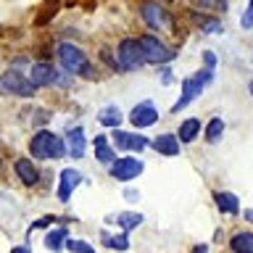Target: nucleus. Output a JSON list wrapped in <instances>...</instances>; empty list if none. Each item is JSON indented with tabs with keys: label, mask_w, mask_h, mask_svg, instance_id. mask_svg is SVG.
Segmentation results:
<instances>
[{
	"label": "nucleus",
	"mask_w": 253,
	"mask_h": 253,
	"mask_svg": "<svg viewBox=\"0 0 253 253\" xmlns=\"http://www.w3.org/2000/svg\"><path fill=\"white\" fill-rule=\"evenodd\" d=\"M142 169H145V164H142L140 158L124 156V158H116V161L108 166V174H111L114 179H119V182H129V179H134V177H140Z\"/></svg>",
	"instance_id": "6e6552de"
},
{
	"label": "nucleus",
	"mask_w": 253,
	"mask_h": 253,
	"mask_svg": "<svg viewBox=\"0 0 253 253\" xmlns=\"http://www.w3.org/2000/svg\"><path fill=\"white\" fill-rule=\"evenodd\" d=\"M245 219H248V221H253V209H251V211H245Z\"/></svg>",
	"instance_id": "f704fd0d"
},
{
	"label": "nucleus",
	"mask_w": 253,
	"mask_h": 253,
	"mask_svg": "<svg viewBox=\"0 0 253 253\" xmlns=\"http://www.w3.org/2000/svg\"><path fill=\"white\" fill-rule=\"evenodd\" d=\"M114 145L124 153H140V150L150 148V140L142 132H126V129H114Z\"/></svg>",
	"instance_id": "1a4fd4ad"
},
{
	"label": "nucleus",
	"mask_w": 253,
	"mask_h": 253,
	"mask_svg": "<svg viewBox=\"0 0 253 253\" xmlns=\"http://www.w3.org/2000/svg\"><path fill=\"white\" fill-rule=\"evenodd\" d=\"M55 55H58L61 69H66L69 74L74 77H95L90 69V61H87V53L74 42H61L55 47Z\"/></svg>",
	"instance_id": "7ed1b4c3"
},
{
	"label": "nucleus",
	"mask_w": 253,
	"mask_h": 253,
	"mask_svg": "<svg viewBox=\"0 0 253 253\" xmlns=\"http://www.w3.org/2000/svg\"><path fill=\"white\" fill-rule=\"evenodd\" d=\"M150 148H153L156 153H161V156H169V158H174V156H179L182 142H179L177 134H171V132H161L158 137L150 140Z\"/></svg>",
	"instance_id": "f8f14e48"
},
{
	"label": "nucleus",
	"mask_w": 253,
	"mask_h": 253,
	"mask_svg": "<svg viewBox=\"0 0 253 253\" xmlns=\"http://www.w3.org/2000/svg\"><path fill=\"white\" fill-rule=\"evenodd\" d=\"M156 122H158V108L153 100H140L129 111V124L134 129H145V126H153Z\"/></svg>",
	"instance_id": "9d476101"
},
{
	"label": "nucleus",
	"mask_w": 253,
	"mask_h": 253,
	"mask_svg": "<svg viewBox=\"0 0 253 253\" xmlns=\"http://www.w3.org/2000/svg\"><path fill=\"white\" fill-rule=\"evenodd\" d=\"M224 129H227V124H224V119L221 116H213L209 124L203 126V137H206V142H219L221 140V134H224Z\"/></svg>",
	"instance_id": "5701e85b"
},
{
	"label": "nucleus",
	"mask_w": 253,
	"mask_h": 253,
	"mask_svg": "<svg viewBox=\"0 0 253 253\" xmlns=\"http://www.w3.org/2000/svg\"><path fill=\"white\" fill-rule=\"evenodd\" d=\"M92 145H95V158H98V164L111 166L116 161V148H114V142H111L106 134H98V137L92 140Z\"/></svg>",
	"instance_id": "dca6fc26"
},
{
	"label": "nucleus",
	"mask_w": 253,
	"mask_h": 253,
	"mask_svg": "<svg viewBox=\"0 0 253 253\" xmlns=\"http://www.w3.org/2000/svg\"><path fill=\"white\" fill-rule=\"evenodd\" d=\"M116 63H119V71H140L145 66V55H142L140 40L124 37L116 47Z\"/></svg>",
	"instance_id": "423d86ee"
},
{
	"label": "nucleus",
	"mask_w": 253,
	"mask_h": 253,
	"mask_svg": "<svg viewBox=\"0 0 253 253\" xmlns=\"http://www.w3.org/2000/svg\"><path fill=\"white\" fill-rule=\"evenodd\" d=\"M50 224H53V216H42V219L32 221V224H29V232H27V235L37 232V229H45V227H50Z\"/></svg>",
	"instance_id": "c85d7f7f"
},
{
	"label": "nucleus",
	"mask_w": 253,
	"mask_h": 253,
	"mask_svg": "<svg viewBox=\"0 0 253 253\" xmlns=\"http://www.w3.org/2000/svg\"><path fill=\"white\" fill-rule=\"evenodd\" d=\"M98 122H100V126L119 129V126H122V122H124V114H122V108H119V106H106V108H100Z\"/></svg>",
	"instance_id": "412c9836"
},
{
	"label": "nucleus",
	"mask_w": 253,
	"mask_h": 253,
	"mask_svg": "<svg viewBox=\"0 0 253 253\" xmlns=\"http://www.w3.org/2000/svg\"><path fill=\"white\" fill-rule=\"evenodd\" d=\"M66 145H69V156L71 158H84L87 153V134L82 126H71L66 132Z\"/></svg>",
	"instance_id": "4468645a"
},
{
	"label": "nucleus",
	"mask_w": 253,
	"mask_h": 253,
	"mask_svg": "<svg viewBox=\"0 0 253 253\" xmlns=\"http://www.w3.org/2000/svg\"><path fill=\"white\" fill-rule=\"evenodd\" d=\"M195 19H198L195 24H198L203 32H221V24L213 19V16H195Z\"/></svg>",
	"instance_id": "a878e982"
},
{
	"label": "nucleus",
	"mask_w": 253,
	"mask_h": 253,
	"mask_svg": "<svg viewBox=\"0 0 253 253\" xmlns=\"http://www.w3.org/2000/svg\"><path fill=\"white\" fill-rule=\"evenodd\" d=\"M29 153L35 158H40V161H55V158H63L69 153V145H66V140L58 137L55 132L40 129V132H35V137L29 140Z\"/></svg>",
	"instance_id": "f03ea898"
},
{
	"label": "nucleus",
	"mask_w": 253,
	"mask_h": 253,
	"mask_svg": "<svg viewBox=\"0 0 253 253\" xmlns=\"http://www.w3.org/2000/svg\"><path fill=\"white\" fill-rule=\"evenodd\" d=\"M169 3H171V0H169Z\"/></svg>",
	"instance_id": "4c0bfd02"
},
{
	"label": "nucleus",
	"mask_w": 253,
	"mask_h": 253,
	"mask_svg": "<svg viewBox=\"0 0 253 253\" xmlns=\"http://www.w3.org/2000/svg\"><path fill=\"white\" fill-rule=\"evenodd\" d=\"M193 3H195V8H201L206 13H224L229 8L227 0H193Z\"/></svg>",
	"instance_id": "393cba45"
},
{
	"label": "nucleus",
	"mask_w": 253,
	"mask_h": 253,
	"mask_svg": "<svg viewBox=\"0 0 253 253\" xmlns=\"http://www.w3.org/2000/svg\"><path fill=\"white\" fill-rule=\"evenodd\" d=\"M84 182V174L82 171H77V169H61L58 174V201L61 203H69L71 201V193H74V187L77 185H82Z\"/></svg>",
	"instance_id": "9b49d317"
},
{
	"label": "nucleus",
	"mask_w": 253,
	"mask_h": 253,
	"mask_svg": "<svg viewBox=\"0 0 253 253\" xmlns=\"http://www.w3.org/2000/svg\"><path fill=\"white\" fill-rule=\"evenodd\" d=\"M27 63H29V58H27V55H21V58H13V69H16V66H21V69H24Z\"/></svg>",
	"instance_id": "473e14b6"
},
{
	"label": "nucleus",
	"mask_w": 253,
	"mask_h": 253,
	"mask_svg": "<svg viewBox=\"0 0 253 253\" xmlns=\"http://www.w3.org/2000/svg\"><path fill=\"white\" fill-rule=\"evenodd\" d=\"M248 92L253 95V79H251V82H248Z\"/></svg>",
	"instance_id": "c9c22d12"
},
{
	"label": "nucleus",
	"mask_w": 253,
	"mask_h": 253,
	"mask_svg": "<svg viewBox=\"0 0 253 253\" xmlns=\"http://www.w3.org/2000/svg\"><path fill=\"white\" fill-rule=\"evenodd\" d=\"M232 253H253V232H235L229 237Z\"/></svg>",
	"instance_id": "b1692460"
},
{
	"label": "nucleus",
	"mask_w": 253,
	"mask_h": 253,
	"mask_svg": "<svg viewBox=\"0 0 253 253\" xmlns=\"http://www.w3.org/2000/svg\"><path fill=\"white\" fill-rule=\"evenodd\" d=\"M137 40H140L142 55H145V63H150V66H164V63H169V61L177 58V47H171L169 42H164L161 37L142 35Z\"/></svg>",
	"instance_id": "20e7f679"
},
{
	"label": "nucleus",
	"mask_w": 253,
	"mask_h": 253,
	"mask_svg": "<svg viewBox=\"0 0 253 253\" xmlns=\"http://www.w3.org/2000/svg\"><path fill=\"white\" fill-rule=\"evenodd\" d=\"M66 251H71V253H98L87 240H69L66 243Z\"/></svg>",
	"instance_id": "bb28decb"
},
{
	"label": "nucleus",
	"mask_w": 253,
	"mask_h": 253,
	"mask_svg": "<svg viewBox=\"0 0 253 253\" xmlns=\"http://www.w3.org/2000/svg\"><path fill=\"white\" fill-rule=\"evenodd\" d=\"M55 77H58V69H53L50 63H35L32 66V82H35L37 87H47V84H55Z\"/></svg>",
	"instance_id": "f3484780"
},
{
	"label": "nucleus",
	"mask_w": 253,
	"mask_h": 253,
	"mask_svg": "<svg viewBox=\"0 0 253 253\" xmlns=\"http://www.w3.org/2000/svg\"><path fill=\"white\" fill-rule=\"evenodd\" d=\"M100 243L106 245V248H114V251H119V253H126L129 251V232H119V235H111L108 229H103L100 232Z\"/></svg>",
	"instance_id": "aec40b11"
},
{
	"label": "nucleus",
	"mask_w": 253,
	"mask_h": 253,
	"mask_svg": "<svg viewBox=\"0 0 253 253\" xmlns=\"http://www.w3.org/2000/svg\"><path fill=\"white\" fill-rule=\"evenodd\" d=\"M213 203H216V211L224 213V216L240 213V198L232 190H213Z\"/></svg>",
	"instance_id": "ddd939ff"
},
{
	"label": "nucleus",
	"mask_w": 253,
	"mask_h": 253,
	"mask_svg": "<svg viewBox=\"0 0 253 253\" xmlns=\"http://www.w3.org/2000/svg\"><path fill=\"white\" fill-rule=\"evenodd\" d=\"M201 119H195V116H190V119H185V122L179 124V132H177V137H179V142L182 145H190L193 140H198V134H201Z\"/></svg>",
	"instance_id": "6ab92c4d"
},
{
	"label": "nucleus",
	"mask_w": 253,
	"mask_h": 253,
	"mask_svg": "<svg viewBox=\"0 0 253 253\" xmlns=\"http://www.w3.org/2000/svg\"><path fill=\"white\" fill-rule=\"evenodd\" d=\"M13 169H16V177L21 179V185L35 187L37 182H40V169H37V166L29 161V158H16Z\"/></svg>",
	"instance_id": "2eb2a0df"
},
{
	"label": "nucleus",
	"mask_w": 253,
	"mask_h": 253,
	"mask_svg": "<svg viewBox=\"0 0 253 253\" xmlns=\"http://www.w3.org/2000/svg\"><path fill=\"white\" fill-rule=\"evenodd\" d=\"M240 27L243 29H251L253 27V0H248V5H245V11L240 16Z\"/></svg>",
	"instance_id": "cd10ccee"
},
{
	"label": "nucleus",
	"mask_w": 253,
	"mask_h": 253,
	"mask_svg": "<svg viewBox=\"0 0 253 253\" xmlns=\"http://www.w3.org/2000/svg\"><path fill=\"white\" fill-rule=\"evenodd\" d=\"M111 221H116L124 232H132V229H137L142 221H145V216H142L140 211H122V213H116V216H108L106 224H111Z\"/></svg>",
	"instance_id": "a211bd4d"
},
{
	"label": "nucleus",
	"mask_w": 253,
	"mask_h": 253,
	"mask_svg": "<svg viewBox=\"0 0 253 253\" xmlns=\"http://www.w3.org/2000/svg\"><path fill=\"white\" fill-rule=\"evenodd\" d=\"M66 243H69V229L66 227H55V229H50V232L45 235V248H50L55 253L66 248Z\"/></svg>",
	"instance_id": "4be33fe9"
},
{
	"label": "nucleus",
	"mask_w": 253,
	"mask_h": 253,
	"mask_svg": "<svg viewBox=\"0 0 253 253\" xmlns=\"http://www.w3.org/2000/svg\"><path fill=\"white\" fill-rule=\"evenodd\" d=\"M140 16L148 24V29H153V32H164L171 27V13L161 3H156V0H145L140 5Z\"/></svg>",
	"instance_id": "0eeeda50"
},
{
	"label": "nucleus",
	"mask_w": 253,
	"mask_h": 253,
	"mask_svg": "<svg viewBox=\"0 0 253 253\" xmlns=\"http://www.w3.org/2000/svg\"><path fill=\"white\" fill-rule=\"evenodd\" d=\"M40 87L19 69H8L0 74V92L3 95H13V98H35V92Z\"/></svg>",
	"instance_id": "39448f33"
},
{
	"label": "nucleus",
	"mask_w": 253,
	"mask_h": 253,
	"mask_svg": "<svg viewBox=\"0 0 253 253\" xmlns=\"http://www.w3.org/2000/svg\"><path fill=\"white\" fill-rule=\"evenodd\" d=\"M213 74H216V53L203 50V66L198 69L193 77H187L185 82H182V92H179L177 103L171 106V114H179V111H185L195 98H201V92L213 82Z\"/></svg>",
	"instance_id": "f257e3e1"
},
{
	"label": "nucleus",
	"mask_w": 253,
	"mask_h": 253,
	"mask_svg": "<svg viewBox=\"0 0 253 253\" xmlns=\"http://www.w3.org/2000/svg\"><path fill=\"white\" fill-rule=\"evenodd\" d=\"M11 253H32V248H29V245H13Z\"/></svg>",
	"instance_id": "2f4dec72"
},
{
	"label": "nucleus",
	"mask_w": 253,
	"mask_h": 253,
	"mask_svg": "<svg viewBox=\"0 0 253 253\" xmlns=\"http://www.w3.org/2000/svg\"><path fill=\"white\" fill-rule=\"evenodd\" d=\"M55 11H58V5L50 3V5H47V11H40V16H37V24H47V21L53 19V13H55Z\"/></svg>",
	"instance_id": "c756f323"
},
{
	"label": "nucleus",
	"mask_w": 253,
	"mask_h": 253,
	"mask_svg": "<svg viewBox=\"0 0 253 253\" xmlns=\"http://www.w3.org/2000/svg\"><path fill=\"white\" fill-rule=\"evenodd\" d=\"M0 166H3V161H0Z\"/></svg>",
	"instance_id": "e433bc0d"
},
{
	"label": "nucleus",
	"mask_w": 253,
	"mask_h": 253,
	"mask_svg": "<svg viewBox=\"0 0 253 253\" xmlns=\"http://www.w3.org/2000/svg\"><path fill=\"white\" fill-rule=\"evenodd\" d=\"M193 253H209V245H206V243L195 245V248H193Z\"/></svg>",
	"instance_id": "72a5a7b5"
},
{
	"label": "nucleus",
	"mask_w": 253,
	"mask_h": 253,
	"mask_svg": "<svg viewBox=\"0 0 253 253\" xmlns=\"http://www.w3.org/2000/svg\"><path fill=\"white\" fill-rule=\"evenodd\" d=\"M158 79H161L164 84H169L171 79H174V71H171V69H161V77H158Z\"/></svg>",
	"instance_id": "7c9ffc66"
}]
</instances>
